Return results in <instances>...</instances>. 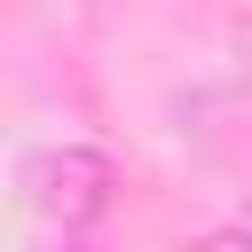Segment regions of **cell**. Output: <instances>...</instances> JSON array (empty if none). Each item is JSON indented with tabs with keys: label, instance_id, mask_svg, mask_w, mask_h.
<instances>
[{
	"label": "cell",
	"instance_id": "cell-1",
	"mask_svg": "<svg viewBox=\"0 0 252 252\" xmlns=\"http://www.w3.org/2000/svg\"><path fill=\"white\" fill-rule=\"evenodd\" d=\"M24 197H32L39 220L79 228V220H94L110 205V158L87 150V142H47V150L24 158Z\"/></svg>",
	"mask_w": 252,
	"mask_h": 252
}]
</instances>
